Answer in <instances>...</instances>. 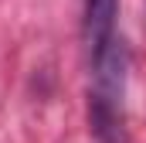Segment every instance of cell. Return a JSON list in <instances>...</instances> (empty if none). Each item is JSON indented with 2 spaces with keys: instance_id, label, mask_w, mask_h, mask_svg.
Returning a JSON list of instances; mask_svg holds the SVG:
<instances>
[{
  "instance_id": "obj_1",
  "label": "cell",
  "mask_w": 146,
  "mask_h": 143,
  "mask_svg": "<svg viewBox=\"0 0 146 143\" xmlns=\"http://www.w3.org/2000/svg\"><path fill=\"white\" fill-rule=\"evenodd\" d=\"M115 14H119V0H85L82 34H85L88 58H95L115 41Z\"/></svg>"
}]
</instances>
